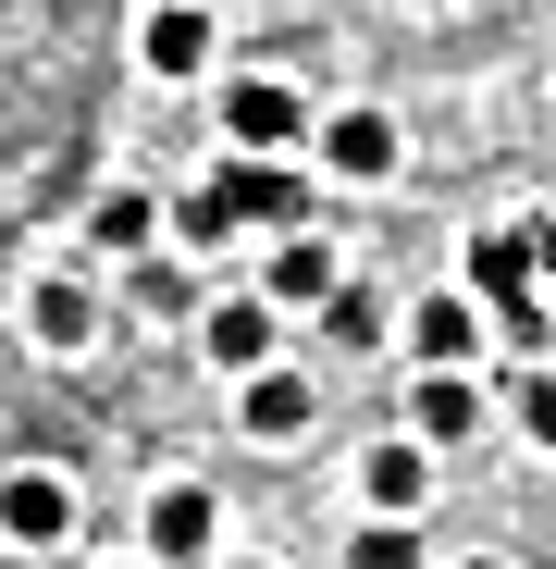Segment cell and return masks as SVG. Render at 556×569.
I'll return each mask as SVG.
<instances>
[{
	"instance_id": "cell-9",
	"label": "cell",
	"mask_w": 556,
	"mask_h": 569,
	"mask_svg": "<svg viewBox=\"0 0 556 569\" xmlns=\"http://www.w3.org/2000/svg\"><path fill=\"white\" fill-rule=\"evenodd\" d=\"M322 161H334V173H396V124H384V112H334V124H322Z\"/></svg>"
},
{
	"instance_id": "cell-13",
	"label": "cell",
	"mask_w": 556,
	"mask_h": 569,
	"mask_svg": "<svg viewBox=\"0 0 556 569\" xmlns=\"http://www.w3.org/2000/svg\"><path fill=\"white\" fill-rule=\"evenodd\" d=\"M471 421H483L471 371H433V385H421V433H471Z\"/></svg>"
},
{
	"instance_id": "cell-7",
	"label": "cell",
	"mask_w": 556,
	"mask_h": 569,
	"mask_svg": "<svg viewBox=\"0 0 556 569\" xmlns=\"http://www.w3.org/2000/svg\"><path fill=\"white\" fill-rule=\"evenodd\" d=\"M310 421H322V397L297 385V371H247V433L260 446H297Z\"/></svg>"
},
{
	"instance_id": "cell-18",
	"label": "cell",
	"mask_w": 556,
	"mask_h": 569,
	"mask_svg": "<svg viewBox=\"0 0 556 569\" xmlns=\"http://www.w3.org/2000/svg\"><path fill=\"white\" fill-rule=\"evenodd\" d=\"M519 433L556 446V371H532V385H519Z\"/></svg>"
},
{
	"instance_id": "cell-16",
	"label": "cell",
	"mask_w": 556,
	"mask_h": 569,
	"mask_svg": "<svg viewBox=\"0 0 556 569\" xmlns=\"http://www.w3.org/2000/svg\"><path fill=\"white\" fill-rule=\"evenodd\" d=\"M322 310H334V335H346V347H371V335H384V298H346V284H334Z\"/></svg>"
},
{
	"instance_id": "cell-21",
	"label": "cell",
	"mask_w": 556,
	"mask_h": 569,
	"mask_svg": "<svg viewBox=\"0 0 556 569\" xmlns=\"http://www.w3.org/2000/svg\"><path fill=\"white\" fill-rule=\"evenodd\" d=\"M235 569H260V557H235Z\"/></svg>"
},
{
	"instance_id": "cell-15",
	"label": "cell",
	"mask_w": 556,
	"mask_h": 569,
	"mask_svg": "<svg viewBox=\"0 0 556 569\" xmlns=\"http://www.w3.org/2000/svg\"><path fill=\"white\" fill-rule=\"evenodd\" d=\"M421 359H433V371L471 359V310H457V298H421Z\"/></svg>"
},
{
	"instance_id": "cell-2",
	"label": "cell",
	"mask_w": 556,
	"mask_h": 569,
	"mask_svg": "<svg viewBox=\"0 0 556 569\" xmlns=\"http://www.w3.org/2000/svg\"><path fill=\"white\" fill-rule=\"evenodd\" d=\"M223 137H235L247 161H272V149L310 137V100H297V87H272V74H247V87H223Z\"/></svg>"
},
{
	"instance_id": "cell-11",
	"label": "cell",
	"mask_w": 556,
	"mask_h": 569,
	"mask_svg": "<svg viewBox=\"0 0 556 569\" xmlns=\"http://www.w3.org/2000/svg\"><path fill=\"white\" fill-rule=\"evenodd\" d=\"M272 298H285V310H322V298H334V248H310V236H297L285 260H272Z\"/></svg>"
},
{
	"instance_id": "cell-12",
	"label": "cell",
	"mask_w": 556,
	"mask_h": 569,
	"mask_svg": "<svg viewBox=\"0 0 556 569\" xmlns=\"http://www.w3.org/2000/svg\"><path fill=\"white\" fill-rule=\"evenodd\" d=\"M87 236H100V248H149V236H161V211L137 199V186H112V199L87 211Z\"/></svg>"
},
{
	"instance_id": "cell-5",
	"label": "cell",
	"mask_w": 556,
	"mask_h": 569,
	"mask_svg": "<svg viewBox=\"0 0 556 569\" xmlns=\"http://www.w3.org/2000/svg\"><path fill=\"white\" fill-rule=\"evenodd\" d=\"M211 545H223L211 483H161V496H149V557H161V569H199Z\"/></svg>"
},
{
	"instance_id": "cell-17",
	"label": "cell",
	"mask_w": 556,
	"mask_h": 569,
	"mask_svg": "<svg viewBox=\"0 0 556 569\" xmlns=\"http://www.w3.org/2000/svg\"><path fill=\"white\" fill-rule=\"evenodd\" d=\"M346 569H421V545L384 520V532H358V557H346Z\"/></svg>"
},
{
	"instance_id": "cell-19",
	"label": "cell",
	"mask_w": 556,
	"mask_h": 569,
	"mask_svg": "<svg viewBox=\"0 0 556 569\" xmlns=\"http://www.w3.org/2000/svg\"><path fill=\"white\" fill-rule=\"evenodd\" d=\"M532 284H556V223H544V236H532Z\"/></svg>"
},
{
	"instance_id": "cell-4",
	"label": "cell",
	"mask_w": 556,
	"mask_h": 569,
	"mask_svg": "<svg viewBox=\"0 0 556 569\" xmlns=\"http://www.w3.org/2000/svg\"><path fill=\"white\" fill-rule=\"evenodd\" d=\"M74 532V483H62V470H13V483H0V545H62Z\"/></svg>"
},
{
	"instance_id": "cell-8",
	"label": "cell",
	"mask_w": 556,
	"mask_h": 569,
	"mask_svg": "<svg viewBox=\"0 0 556 569\" xmlns=\"http://www.w3.org/2000/svg\"><path fill=\"white\" fill-rule=\"evenodd\" d=\"M137 50H149V74H199L211 62V13H199V0H161Z\"/></svg>"
},
{
	"instance_id": "cell-6",
	"label": "cell",
	"mask_w": 556,
	"mask_h": 569,
	"mask_svg": "<svg viewBox=\"0 0 556 569\" xmlns=\"http://www.w3.org/2000/svg\"><path fill=\"white\" fill-rule=\"evenodd\" d=\"M358 496L384 508V520H421V508H433V458H421L408 433H396V446H371V458H358Z\"/></svg>"
},
{
	"instance_id": "cell-10",
	"label": "cell",
	"mask_w": 556,
	"mask_h": 569,
	"mask_svg": "<svg viewBox=\"0 0 556 569\" xmlns=\"http://www.w3.org/2000/svg\"><path fill=\"white\" fill-rule=\"evenodd\" d=\"M211 359H223V371H272V310H260V298L211 310Z\"/></svg>"
},
{
	"instance_id": "cell-14",
	"label": "cell",
	"mask_w": 556,
	"mask_h": 569,
	"mask_svg": "<svg viewBox=\"0 0 556 569\" xmlns=\"http://www.w3.org/2000/svg\"><path fill=\"white\" fill-rule=\"evenodd\" d=\"M38 335H50V347H87V335H100V310H87V284H38Z\"/></svg>"
},
{
	"instance_id": "cell-20",
	"label": "cell",
	"mask_w": 556,
	"mask_h": 569,
	"mask_svg": "<svg viewBox=\"0 0 556 569\" xmlns=\"http://www.w3.org/2000/svg\"><path fill=\"white\" fill-rule=\"evenodd\" d=\"M471 569H507V557H471Z\"/></svg>"
},
{
	"instance_id": "cell-1",
	"label": "cell",
	"mask_w": 556,
	"mask_h": 569,
	"mask_svg": "<svg viewBox=\"0 0 556 569\" xmlns=\"http://www.w3.org/2000/svg\"><path fill=\"white\" fill-rule=\"evenodd\" d=\"M471 284H483V310L507 322V347H544V298H532V236H507V223H483L471 236Z\"/></svg>"
},
{
	"instance_id": "cell-3",
	"label": "cell",
	"mask_w": 556,
	"mask_h": 569,
	"mask_svg": "<svg viewBox=\"0 0 556 569\" xmlns=\"http://www.w3.org/2000/svg\"><path fill=\"white\" fill-rule=\"evenodd\" d=\"M211 211H223V223H310V186H297L285 161H223V173H211Z\"/></svg>"
}]
</instances>
